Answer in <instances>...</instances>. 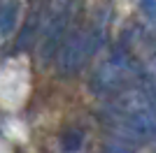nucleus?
<instances>
[{"label":"nucleus","mask_w":156,"mask_h":153,"mask_svg":"<svg viewBox=\"0 0 156 153\" xmlns=\"http://www.w3.org/2000/svg\"><path fill=\"white\" fill-rule=\"evenodd\" d=\"M70 16H72V2L70 0H51L49 2V9H47V16L42 19V44H40V58L49 63L56 51L61 49L65 39V30L70 25Z\"/></svg>","instance_id":"obj_2"},{"label":"nucleus","mask_w":156,"mask_h":153,"mask_svg":"<svg viewBox=\"0 0 156 153\" xmlns=\"http://www.w3.org/2000/svg\"><path fill=\"white\" fill-rule=\"evenodd\" d=\"M121 139H128L133 144H144L156 137V107H147L133 114H124L119 123Z\"/></svg>","instance_id":"obj_3"},{"label":"nucleus","mask_w":156,"mask_h":153,"mask_svg":"<svg viewBox=\"0 0 156 153\" xmlns=\"http://www.w3.org/2000/svg\"><path fill=\"white\" fill-rule=\"evenodd\" d=\"M133 70H135V63L130 60V56L126 51H119L110 60H105V63L100 65V70L93 74V88H96L98 93H110V90L117 88Z\"/></svg>","instance_id":"obj_4"},{"label":"nucleus","mask_w":156,"mask_h":153,"mask_svg":"<svg viewBox=\"0 0 156 153\" xmlns=\"http://www.w3.org/2000/svg\"><path fill=\"white\" fill-rule=\"evenodd\" d=\"M140 7H142V12L156 23V0H140Z\"/></svg>","instance_id":"obj_10"},{"label":"nucleus","mask_w":156,"mask_h":153,"mask_svg":"<svg viewBox=\"0 0 156 153\" xmlns=\"http://www.w3.org/2000/svg\"><path fill=\"white\" fill-rule=\"evenodd\" d=\"M82 141H84V134L79 130H68V132L61 137V148L65 153H75L82 148Z\"/></svg>","instance_id":"obj_7"},{"label":"nucleus","mask_w":156,"mask_h":153,"mask_svg":"<svg viewBox=\"0 0 156 153\" xmlns=\"http://www.w3.org/2000/svg\"><path fill=\"white\" fill-rule=\"evenodd\" d=\"M142 81H144V90H147L151 97H156V53L151 56V60L147 63V67H144Z\"/></svg>","instance_id":"obj_8"},{"label":"nucleus","mask_w":156,"mask_h":153,"mask_svg":"<svg viewBox=\"0 0 156 153\" xmlns=\"http://www.w3.org/2000/svg\"><path fill=\"white\" fill-rule=\"evenodd\" d=\"M100 35L98 30H77L72 32L70 37L65 39L63 44L58 49V72L65 76L70 74H77L86 63H89V58L93 56L100 46Z\"/></svg>","instance_id":"obj_1"},{"label":"nucleus","mask_w":156,"mask_h":153,"mask_svg":"<svg viewBox=\"0 0 156 153\" xmlns=\"http://www.w3.org/2000/svg\"><path fill=\"white\" fill-rule=\"evenodd\" d=\"M19 0H0V37H7L16 28Z\"/></svg>","instance_id":"obj_5"},{"label":"nucleus","mask_w":156,"mask_h":153,"mask_svg":"<svg viewBox=\"0 0 156 153\" xmlns=\"http://www.w3.org/2000/svg\"><path fill=\"white\" fill-rule=\"evenodd\" d=\"M42 25V21L33 14L30 19H28V23H26V28H23V32H21V37H19V42H16V46L19 49H26V46H30V42H33V37L37 35V28Z\"/></svg>","instance_id":"obj_6"},{"label":"nucleus","mask_w":156,"mask_h":153,"mask_svg":"<svg viewBox=\"0 0 156 153\" xmlns=\"http://www.w3.org/2000/svg\"><path fill=\"white\" fill-rule=\"evenodd\" d=\"M103 153H133V151H130L128 144H124L121 139H117V141L105 144V151H103Z\"/></svg>","instance_id":"obj_9"}]
</instances>
